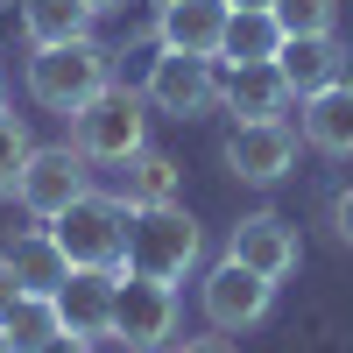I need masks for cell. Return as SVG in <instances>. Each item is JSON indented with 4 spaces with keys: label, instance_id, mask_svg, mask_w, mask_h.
<instances>
[{
    "label": "cell",
    "instance_id": "1",
    "mask_svg": "<svg viewBox=\"0 0 353 353\" xmlns=\"http://www.w3.org/2000/svg\"><path fill=\"white\" fill-rule=\"evenodd\" d=\"M128 219H134V205L121 191H78L50 219V233L71 254V269H128Z\"/></svg>",
    "mask_w": 353,
    "mask_h": 353
},
{
    "label": "cell",
    "instance_id": "2",
    "mask_svg": "<svg viewBox=\"0 0 353 353\" xmlns=\"http://www.w3.org/2000/svg\"><path fill=\"white\" fill-rule=\"evenodd\" d=\"M21 85H28V99H36L43 113H64V121H71L92 92L113 85V64H106V50H99L92 36H85V43H50V50L28 57Z\"/></svg>",
    "mask_w": 353,
    "mask_h": 353
},
{
    "label": "cell",
    "instance_id": "3",
    "mask_svg": "<svg viewBox=\"0 0 353 353\" xmlns=\"http://www.w3.org/2000/svg\"><path fill=\"white\" fill-rule=\"evenodd\" d=\"M205 254V233L184 205H141L128 219V269L149 283H184Z\"/></svg>",
    "mask_w": 353,
    "mask_h": 353
},
{
    "label": "cell",
    "instance_id": "4",
    "mask_svg": "<svg viewBox=\"0 0 353 353\" xmlns=\"http://www.w3.org/2000/svg\"><path fill=\"white\" fill-rule=\"evenodd\" d=\"M149 99L134 92V85H106V92H92L78 113H71V149L85 163H128L149 149V113H141Z\"/></svg>",
    "mask_w": 353,
    "mask_h": 353
},
{
    "label": "cell",
    "instance_id": "5",
    "mask_svg": "<svg viewBox=\"0 0 353 353\" xmlns=\"http://www.w3.org/2000/svg\"><path fill=\"white\" fill-rule=\"evenodd\" d=\"M141 99H149L156 113H170V121H198V113L219 106V57H176L163 50L149 78H141Z\"/></svg>",
    "mask_w": 353,
    "mask_h": 353
},
{
    "label": "cell",
    "instance_id": "6",
    "mask_svg": "<svg viewBox=\"0 0 353 353\" xmlns=\"http://www.w3.org/2000/svg\"><path fill=\"white\" fill-rule=\"evenodd\" d=\"M269 304H276V283L241 269L233 254L219 261V269H205V283H198V311H205L212 332H248V325L269 318Z\"/></svg>",
    "mask_w": 353,
    "mask_h": 353
},
{
    "label": "cell",
    "instance_id": "7",
    "mask_svg": "<svg viewBox=\"0 0 353 353\" xmlns=\"http://www.w3.org/2000/svg\"><path fill=\"white\" fill-rule=\"evenodd\" d=\"M219 156H226V170L241 184H283L297 170V128L290 121H233Z\"/></svg>",
    "mask_w": 353,
    "mask_h": 353
},
{
    "label": "cell",
    "instance_id": "8",
    "mask_svg": "<svg viewBox=\"0 0 353 353\" xmlns=\"http://www.w3.org/2000/svg\"><path fill=\"white\" fill-rule=\"evenodd\" d=\"M170 332H176V283H149V276L121 269V290H113V339L149 353Z\"/></svg>",
    "mask_w": 353,
    "mask_h": 353
},
{
    "label": "cell",
    "instance_id": "9",
    "mask_svg": "<svg viewBox=\"0 0 353 353\" xmlns=\"http://www.w3.org/2000/svg\"><path fill=\"white\" fill-rule=\"evenodd\" d=\"M226 254L241 261V269L269 276V283L297 276V261H304V248H297V226H290L283 212H248L241 226L226 233Z\"/></svg>",
    "mask_w": 353,
    "mask_h": 353
},
{
    "label": "cell",
    "instance_id": "10",
    "mask_svg": "<svg viewBox=\"0 0 353 353\" xmlns=\"http://www.w3.org/2000/svg\"><path fill=\"white\" fill-rule=\"evenodd\" d=\"M78 191H85V156L71 149V141H57V149H36V156H28V170H21V184H14L21 212H36V219H57Z\"/></svg>",
    "mask_w": 353,
    "mask_h": 353
},
{
    "label": "cell",
    "instance_id": "11",
    "mask_svg": "<svg viewBox=\"0 0 353 353\" xmlns=\"http://www.w3.org/2000/svg\"><path fill=\"white\" fill-rule=\"evenodd\" d=\"M226 21H233V0H170V8H156V43L176 57H219Z\"/></svg>",
    "mask_w": 353,
    "mask_h": 353
},
{
    "label": "cell",
    "instance_id": "12",
    "mask_svg": "<svg viewBox=\"0 0 353 353\" xmlns=\"http://www.w3.org/2000/svg\"><path fill=\"white\" fill-rule=\"evenodd\" d=\"M113 290H121V269H71L50 304H57L71 339H106L113 332Z\"/></svg>",
    "mask_w": 353,
    "mask_h": 353
},
{
    "label": "cell",
    "instance_id": "13",
    "mask_svg": "<svg viewBox=\"0 0 353 353\" xmlns=\"http://www.w3.org/2000/svg\"><path fill=\"white\" fill-rule=\"evenodd\" d=\"M0 276L14 290H28V297H57L64 276H71V254L57 248L50 226H28V233H14V241L0 248Z\"/></svg>",
    "mask_w": 353,
    "mask_h": 353
},
{
    "label": "cell",
    "instance_id": "14",
    "mask_svg": "<svg viewBox=\"0 0 353 353\" xmlns=\"http://www.w3.org/2000/svg\"><path fill=\"white\" fill-rule=\"evenodd\" d=\"M290 99H297V92L283 85L276 57H269V64H226L219 71V106L233 113V121H283Z\"/></svg>",
    "mask_w": 353,
    "mask_h": 353
},
{
    "label": "cell",
    "instance_id": "15",
    "mask_svg": "<svg viewBox=\"0 0 353 353\" xmlns=\"http://www.w3.org/2000/svg\"><path fill=\"white\" fill-rule=\"evenodd\" d=\"M276 71H283V85H290L297 99H311V92H325L332 78H346V50H339L332 36H283Z\"/></svg>",
    "mask_w": 353,
    "mask_h": 353
},
{
    "label": "cell",
    "instance_id": "16",
    "mask_svg": "<svg viewBox=\"0 0 353 353\" xmlns=\"http://www.w3.org/2000/svg\"><path fill=\"white\" fill-rule=\"evenodd\" d=\"M304 141L318 156H353V78H332L325 92L304 99Z\"/></svg>",
    "mask_w": 353,
    "mask_h": 353
},
{
    "label": "cell",
    "instance_id": "17",
    "mask_svg": "<svg viewBox=\"0 0 353 353\" xmlns=\"http://www.w3.org/2000/svg\"><path fill=\"white\" fill-rule=\"evenodd\" d=\"M21 36H28V50L85 43L92 36V8L85 0H21Z\"/></svg>",
    "mask_w": 353,
    "mask_h": 353
},
{
    "label": "cell",
    "instance_id": "18",
    "mask_svg": "<svg viewBox=\"0 0 353 353\" xmlns=\"http://www.w3.org/2000/svg\"><path fill=\"white\" fill-rule=\"evenodd\" d=\"M276 50H283V28H276L269 8H233L226 43H219V64H269Z\"/></svg>",
    "mask_w": 353,
    "mask_h": 353
},
{
    "label": "cell",
    "instance_id": "19",
    "mask_svg": "<svg viewBox=\"0 0 353 353\" xmlns=\"http://www.w3.org/2000/svg\"><path fill=\"white\" fill-rule=\"evenodd\" d=\"M0 332L14 339V353H36L43 339L64 332V318H57V304H50V297H28V290H14V297L0 304Z\"/></svg>",
    "mask_w": 353,
    "mask_h": 353
},
{
    "label": "cell",
    "instance_id": "20",
    "mask_svg": "<svg viewBox=\"0 0 353 353\" xmlns=\"http://www.w3.org/2000/svg\"><path fill=\"white\" fill-rule=\"evenodd\" d=\"M128 170V205H134V212H141V205H176V184H184V170H176L163 149H141V156H128L121 163Z\"/></svg>",
    "mask_w": 353,
    "mask_h": 353
},
{
    "label": "cell",
    "instance_id": "21",
    "mask_svg": "<svg viewBox=\"0 0 353 353\" xmlns=\"http://www.w3.org/2000/svg\"><path fill=\"white\" fill-rule=\"evenodd\" d=\"M276 28L283 36H332V21H339V0H276Z\"/></svg>",
    "mask_w": 353,
    "mask_h": 353
},
{
    "label": "cell",
    "instance_id": "22",
    "mask_svg": "<svg viewBox=\"0 0 353 353\" xmlns=\"http://www.w3.org/2000/svg\"><path fill=\"white\" fill-rule=\"evenodd\" d=\"M28 156H36V141H28V121H21V113H0V198H14Z\"/></svg>",
    "mask_w": 353,
    "mask_h": 353
},
{
    "label": "cell",
    "instance_id": "23",
    "mask_svg": "<svg viewBox=\"0 0 353 353\" xmlns=\"http://www.w3.org/2000/svg\"><path fill=\"white\" fill-rule=\"evenodd\" d=\"M332 233H339V248H353V184L332 198Z\"/></svg>",
    "mask_w": 353,
    "mask_h": 353
},
{
    "label": "cell",
    "instance_id": "24",
    "mask_svg": "<svg viewBox=\"0 0 353 353\" xmlns=\"http://www.w3.org/2000/svg\"><path fill=\"white\" fill-rule=\"evenodd\" d=\"M36 353H92V339H71V332H57V339H43Z\"/></svg>",
    "mask_w": 353,
    "mask_h": 353
},
{
    "label": "cell",
    "instance_id": "25",
    "mask_svg": "<svg viewBox=\"0 0 353 353\" xmlns=\"http://www.w3.org/2000/svg\"><path fill=\"white\" fill-rule=\"evenodd\" d=\"M176 353H233V339H226V332H212V339H184Z\"/></svg>",
    "mask_w": 353,
    "mask_h": 353
},
{
    "label": "cell",
    "instance_id": "26",
    "mask_svg": "<svg viewBox=\"0 0 353 353\" xmlns=\"http://www.w3.org/2000/svg\"><path fill=\"white\" fill-rule=\"evenodd\" d=\"M85 8H92V14H113V8H128V0H85Z\"/></svg>",
    "mask_w": 353,
    "mask_h": 353
},
{
    "label": "cell",
    "instance_id": "27",
    "mask_svg": "<svg viewBox=\"0 0 353 353\" xmlns=\"http://www.w3.org/2000/svg\"><path fill=\"white\" fill-rule=\"evenodd\" d=\"M233 8H276V0H233Z\"/></svg>",
    "mask_w": 353,
    "mask_h": 353
},
{
    "label": "cell",
    "instance_id": "28",
    "mask_svg": "<svg viewBox=\"0 0 353 353\" xmlns=\"http://www.w3.org/2000/svg\"><path fill=\"white\" fill-rule=\"evenodd\" d=\"M0 113H8V78H0Z\"/></svg>",
    "mask_w": 353,
    "mask_h": 353
},
{
    "label": "cell",
    "instance_id": "29",
    "mask_svg": "<svg viewBox=\"0 0 353 353\" xmlns=\"http://www.w3.org/2000/svg\"><path fill=\"white\" fill-rule=\"evenodd\" d=\"M0 353H14V339H8V332H0Z\"/></svg>",
    "mask_w": 353,
    "mask_h": 353
},
{
    "label": "cell",
    "instance_id": "30",
    "mask_svg": "<svg viewBox=\"0 0 353 353\" xmlns=\"http://www.w3.org/2000/svg\"><path fill=\"white\" fill-rule=\"evenodd\" d=\"M156 8H170V0H156Z\"/></svg>",
    "mask_w": 353,
    "mask_h": 353
}]
</instances>
